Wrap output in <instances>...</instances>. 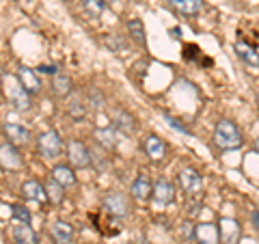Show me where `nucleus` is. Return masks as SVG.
<instances>
[{"mask_svg":"<svg viewBox=\"0 0 259 244\" xmlns=\"http://www.w3.org/2000/svg\"><path fill=\"white\" fill-rule=\"evenodd\" d=\"M214 145L223 151H233L244 145V136L231 119H221L214 130Z\"/></svg>","mask_w":259,"mask_h":244,"instance_id":"obj_1","label":"nucleus"},{"mask_svg":"<svg viewBox=\"0 0 259 244\" xmlns=\"http://www.w3.org/2000/svg\"><path fill=\"white\" fill-rule=\"evenodd\" d=\"M3 93L7 97V102L11 104L15 110L26 112L32 108V95L20 85L18 78L13 76H3Z\"/></svg>","mask_w":259,"mask_h":244,"instance_id":"obj_2","label":"nucleus"},{"mask_svg":"<svg viewBox=\"0 0 259 244\" xmlns=\"http://www.w3.org/2000/svg\"><path fill=\"white\" fill-rule=\"evenodd\" d=\"M63 147H65L63 138L56 130H46V132L37 136V151H39V156L46 160H56L61 156Z\"/></svg>","mask_w":259,"mask_h":244,"instance_id":"obj_3","label":"nucleus"},{"mask_svg":"<svg viewBox=\"0 0 259 244\" xmlns=\"http://www.w3.org/2000/svg\"><path fill=\"white\" fill-rule=\"evenodd\" d=\"M65 153H67L69 165L74 169H89L93 165L91 149H89L82 141H78V138H69L67 147H65Z\"/></svg>","mask_w":259,"mask_h":244,"instance_id":"obj_4","label":"nucleus"},{"mask_svg":"<svg viewBox=\"0 0 259 244\" xmlns=\"http://www.w3.org/2000/svg\"><path fill=\"white\" fill-rule=\"evenodd\" d=\"M177 184L188 197H194V194L203 190V175L192 167H182L177 171Z\"/></svg>","mask_w":259,"mask_h":244,"instance_id":"obj_5","label":"nucleus"},{"mask_svg":"<svg viewBox=\"0 0 259 244\" xmlns=\"http://www.w3.org/2000/svg\"><path fill=\"white\" fill-rule=\"evenodd\" d=\"M102 206L110 216H115V218H125L130 214V201H127L125 194L119 192V190H110V192L104 194Z\"/></svg>","mask_w":259,"mask_h":244,"instance_id":"obj_6","label":"nucleus"},{"mask_svg":"<svg viewBox=\"0 0 259 244\" xmlns=\"http://www.w3.org/2000/svg\"><path fill=\"white\" fill-rule=\"evenodd\" d=\"M24 167V158L18 145L9 141H0V169L5 171H20Z\"/></svg>","mask_w":259,"mask_h":244,"instance_id":"obj_7","label":"nucleus"},{"mask_svg":"<svg viewBox=\"0 0 259 244\" xmlns=\"http://www.w3.org/2000/svg\"><path fill=\"white\" fill-rule=\"evenodd\" d=\"M143 151H145V156H147L151 162H162L166 158L168 147H166V143L162 141L158 134H147L143 138Z\"/></svg>","mask_w":259,"mask_h":244,"instance_id":"obj_8","label":"nucleus"},{"mask_svg":"<svg viewBox=\"0 0 259 244\" xmlns=\"http://www.w3.org/2000/svg\"><path fill=\"white\" fill-rule=\"evenodd\" d=\"M192 240L197 244H221V227L216 223H199L194 225Z\"/></svg>","mask_w":259,"mask_h":244,"instance_id":"obj_9","label":"nucleus"},{"mask_svg":"<svg viewBox=\"0 0 259 244\" xmlns=\"http://www.w3.org/2000/svg\"><path fill=\"white\" fill-rule=\"evenodd\" d=\"M151 199L158 203V206H171L175 201V186L166 180V177H160V180L153 182V192Z\"/></svg>","mask_w":259,"mask_h":244,"instance_id":"obj_10","label":"nucleus"},{"mask_svg":"<svg viewBox=\"0 0 259 244\" xmlns=\"http://www.w3.org/2000/svg\"><path fill=\"white\" fill-rule=\"evenodd\" d=\"M15 78L20 80V85L26 89V91L32 97L41 93V80H39V74H37L35 69H30V67H26V65H22V67L18 69V74H15Z\"/></svg>","mask_w":259,"mask_h":244,"instance_id":"obj_11","label":"nucleus"},{"mask_svg":"<svg viewBox=\"0 0 259 244\" xmlns=\"http://www.w3.org/2000/svg\"><path fill=\"white\" fill-rule=\"evenodd\" d=\"M166 3L175 13L184 15V18H190V20L197 18L203 11V3L201 0H166Z\"/></svg>","mask_w":259,"mask_h":244,"instance_id":"obj_12","label":"nucleus"},{"mask_svg":"<svg viewBox=\"0 0 259 244\" xmlns=\"http://www.w3.org/2000/svg\"><path fill=\"white\" fill-rule=\"evenodd\" d=\"M3 134L7 136V141L18 145V147L28 145V141H30V130L26 126H20V124H5L3 126Z\"/></svg>","mask_w":259,"mask_h":244,"instance_id":"obj_13","label":"nucleus"},{"mask_svg":"<svg viewBox=\"0 0 259 244\" xmlns=\"http://www.w3.org/2000/svg\"><path fill=\"white\" fill-rule=\"evenodd\" d=\"M110 119H112V126H115L121 134H134L136 132V121L127 110L115 108L110 112Z\"/></svg>","mask_w":259,"mask_h":244,"instance_id":"obj_14","label":"nucleus"},{"mask_svg":"<svg viewBox=\"0 0 259 244\" xmlns=\"http://www.w3.org/2000/svg\"><path fill=\"white\" fill-rule=\"evenodd\" d=\"M22 199L24 201H35V203H48V197H46V188L41 182L37 180H26L22 184Z\"/></svg>","mask_w":259,"mask_h":244,"instance_id":"obj_15","label":"nucleus"},{"mask_svg":"<svg viewBox=\"0 0 259 244\" xmlns=\"http://www.w3.org/2000/svg\"><path fill=\"white\" fill-rule=\"evenodd\" d=\"M52 95L59 97V100H65V97H69L74 93V80H71L67 74H61V71H56L52 76Z\"/></svg>","mask_w":259,"mask_h":244,"instance_id":"obj_16","label":"nucleus"},{"mask_svg":"<svg viewBox=\"0 0 259 244\" xmlns=\"http://www.w3.org/2000/svg\"><path fill=\"white\" fill-rule=\"evenodd\" d=\"M151 192H153V182L143 173L132 182V186H130V194H132L136 201H149Z\"/></svg>","mask_w":259,"mask_h":244,"instance_id":"obj_17","label":"nucleus"},{"mask_svg":"<svg viewBox=\"0 0 259 244\" xmlns=\"http://www.w3.org/2000/svg\"><path fill=\"white\" fill-rule=\"evenodd\" d=\"M221 242L223 244H236L240 240V223L236 218H221Z\"/></svg>","mask_w":259,"mask_h":244,"instance_id":"obj_18","label":"nucleus"},{"mask_svg":"<svg viewBox=\"0 0 259 244\" xmlns=\"http://www.w3.org/2000/svg\"><path fill=\"white\" fill-rule=\"evenodd\" d=\"M50 235L56 244H71L74 242V227L67 221H54L50 225Z\"/></svg>","mask_w":259,"mask_h":244,"instance_id":"obj_19","label":"nucleus"},{"mask_svg":"<svg viewBox=\"0 0 259 244\" xmlns=\"http://www.w3.org/2000/svg\"><path fill=\"white\" fill-rule=\"evenodd\" d=\"M11 238L15 244H37L39 238L28 223H15L11 227Z\"/></svg>","mask_w":259,"mask_h":244,"instance_id":"obj_20","label":"nucleus"},{"mask_svg":"<svg viewBox=\"0 0 259 244\" xmlns=\"http://www.w3.org/2000/svg\"><path fill=\"white\" fill-rule=\"evenodd\" d=\"M50 175L63 186V188H74V186L78 184V177L74 173V167H69V165H54Z\"/></svg>","mask_w":259,"mask_h":244,"instance_id":"obj_21","label":"nucleus"},{"mask_svg":"<svg viewBox=\"0 0 259 244\" xmlns=\"http://www.w3.org/2000/svg\"><path fill=\"white\" fill-rule=\"evenodd\" d=\"M119 130L115 126H106V128H97L95 130V138H97V143L104 145L106 149H115L117 145H119Z\"/></svg>","mask_w":259,"mask_h":244,"instance_id":"obj_22","label":"nucleus"},{"mask_svg":"<svg viewBox=\"0 0 259 244\" xmlns=\"http://www.w3.org/2000/svg\"><path fill=\"white\" fill-rule=\"evenodd\" d=\"M125 28H127V37H130V42H134L139 48H145V46H147V32H145V26H143V22H141L139 18L127 20Z\"/></svg>","mask_w":259,"mask_h":244,"instance_id":"obj_23","label":"nucleus"},{"mask_svg":"<svg viewBox=\"0 0 259 244\" xmlns=\"http://www.w3.org/2000/svg\"><path fill=\"white\" fill-rule=\"evenodd\" d=\"M233 50H236L240 61H244V65H248V67H259V54L253 46H248L246 42H236Z\"/></svg>","mask_w":259,"mask_h":244,"instance_id":"obj_24","label":"nucleus"},{"mask_svg":"<svg viewBox=\"0 0 259 244\" xmlns=\"http://www.w3.org/2000/svg\"><path fill=\"white\" fill-rule=\"evenodd\" d=\"M44 188H46V197H48V203H50V206L56 208V206H61V203L65 201V188L54 180L52 175L46 180Z\"/></svg>","mask_w":259,"mask_h":244,"instance_id":"obj_25","label":"nucleus"},{"mask_svg":"<svg viewBox=\"0 0 259 244\" xmlns=\"http://www.w3.org/2000/svg\"><path fill=\"white\" fill-rule=\"evenodd\" d=\"M78 3L89 18H100L104 13V9H106V3H104V0H78Z\"/></svg>","mask_w":259,"mask_h":244,"instance_id":"obj_26","label":"nucleus"},{"mask_svg":"<svg viewBox=\"0 0 259 244\" xmlns=\"http://www.w3.org/2000/svg\"><path fill=\"white\" fill-rule=\"evenodd\" d=\"M67 112H69V117L74 121H84V117H87V104L80 100V97H71L69 104H67Z\"/></svg>","mask_w":259,"mask_h":244,"instance_id":"obj_27","label":"nucleus"},{"mask_svg":"<svg viewBox=\"0 0 259 244\" xmlns=\"http://www.w3.org/2000/svg\"><path fill=\"white\" fill-rule=\"evenodd\" d=\"M11 214H13V221L30 225V210L24 206V203H13V206H11Z\"/></svg>","mask_w":259,"mask_h":244,"instance_id":"obj_28","label":"nucleus"},{"mask_svg":"<svg viewBox=\"0 0 259 244\" xmlns=\"http://www.w3.org/2000/svg\"><path fill=\"white\" fill-rule=\"evenodd\" d=\"M106 46L110 48V50H117V52H123V50H125V48H123V42H121L117 35L106 37Z\"/></svg>","mask_w":259,"mask_h":244,"instance_id":"obj_29","label":"nucleus"},{"mask_svg":"<svg viewBox=\"0 0 259 244\" xmlns=\"http://www.w3.org/2000/svg\"><path fill=\"white\" fill-rule=\"evenodd\" d=\"M89 102H91V106L93 108H100L102 106V93L97 91V89H89Z\"/></svg>","mask_w":259,"mask_h":244,"instance_id":"obj_30","label":"nucleus"},{"mask_svg":"<svg viewBox=\"0 0 259 244\" xmlns=\"http://www.w3.org/2000/svg\"><path fill=\"white\" fill-rule=\"evenodd\" d=\"M164 119L168 121V126H171V128H175V130H177V132H184V134H188V136L192 134V132H190V130H188V128H186L184 124H180V121H177V119H173V117H168V115H166Z\"/></svg>","mask_w":259,"mask_h":244,"instance_id":"obj_31","label":"nucleus"},{"mask_svg":"<svg viewBox=\"0 0 259 244\" xmlns=\"http://www.w3.org/2000/svg\"><path fill=\"white\" fill-rule=\"evenodd\" d=\"M39 71H41V74L54 76V74H56V67H52V65H41V67H39Z\"/></svg>","mask_w":259,"mask_h":244,"instance_id":"obj_32","label":"nucleus"},{"mask_svg":"<svg viewBox=\"0 0 259 244\" xmlns=\"http://www.w3.org/2000/svg\"><path fill=\"white\" fill-rule=\"evenodd\" d=\"M250 221H253V227L259 231V210H253V214H250Z\"/></svg>","mask_w":259,"mask_h":244,"instance_id":"obj_33","label":"nucleus"},{"mask_svg":"<svg viewBox=\"0 0 259 244\" xmlns=\"http://www.w3.org/2000/svg\"><path fill=\"white\" fill-rule=\"evenodd\" d=\"M0 91H3V78H0Z\"/></svg>","mask_w":259,"mask_h":244,"instance_id":"obj_34","label":"nucleus"},{"mask_svg":"<svg viewBox=\"0 0 259 244\" xmlns=\"http://www.w3.org/2000/svg\"><path fill=\"white\" fill-rule=\"evenodd\" d=\"M104 3H115V0H104Z\"/></svg>","mask_w":259,"mask_h":244,"instance_id":"obj_35","label":"nucleus"},{"mask_svg":"<svg viewBox=\"0 0 259 244\" xmlns=\"http://www.w3.org/2000/svg\"><path fill=\"white\" fill-rule=\"evenodd\" d=\"M65 3H71V0H65Z\"/></svg>","mask_w":259,"mask_h":244,"instance_id":"obj_36","label":"nucleus"}]
</instances>
